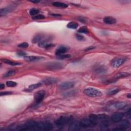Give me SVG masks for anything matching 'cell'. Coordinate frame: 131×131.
I'll return each instance as SVG.
<instances>
[{"mask_svg":"<svg viewBox=\"0 0 131 131\" xmlns=\"http://www.w3.org/2000/svg\"><path fill=\"white\" fill-rule=\"evenodd\" d=\"M83 93L85 95L91 97H100L102 95V93L99 90L93 88H88L84 89Z\"/></svg>","mask_w":131,"mask_h":131,"instance_id":"6da1fadb","label":"cell"},{"mask_svg":"<svg viewBox=\"0 0 131 131\" xmlns=\"http://www.w3.org/2000/svg\"><path fill=\"white\" fill-rule=\"evenodd\" d=\"M64 64L61 62H52L48 63L46 65V68L49 70H57L63 69Z\"/></svg>","mask_w":131,"mask_h":131,"instance_id":"7a4b0ae2","label":"cell"},{"mask_svg":"<svg viewBox=\"0 0 131 131\" xmlns=\"http://www.w3.org/2000/svg\"><path fill=\"white\" fill-rule=\"evenodd\" d=\"M126 58L121 57H117L114 58L111 62V65L112 67L114 68H117L120 67L124 63L126 62Z\"/></svg>","mask_w":131,"mask_h":131,"instance_id":"3957f363","label":"cell"},{"mask_svg":"<svg viewBox=\"0 0 131 131\" xmlns=\"http://www.w3.org/2000/svg\"><path fill=\"white\" fill-rule=\"evenodd\" d=\"M72 121V119L70 118V117H66V116H62L57 119L55 123L56 125L58 127L63 126L65 124H66L68 122H70Z\"/></svg>","mask_w":131,"mask_h":131,"instance_id":"277c9868","label":"cell"},{"mask_svg":"<svg viewBox=\"0 0 131 131\" xmlns=\"http://www.w3.org/2000/svg\"><path fill=\"white\" fill-rule=\"evenodd\" d=\"M46 95V92L44 90L39 91L36 92L34 94V101L36 104L40 103L44 99V97Z\"/></svg>","mask_w":131,"mask_h":131,"instance_id":"5b68a950","label":"cell"},{"mask_svg":"<svg viewBox=\"0 0 131 131\" xmlns=\"http://www.w3.org/2000/svg\"><path fill=\"white\" fill-rule=\"evenodd\" d=\"M75 82H67L62 83L60 85V88L61 90H67L74 87Z\"/></svg>","mask_w":131,"mask_h":131,"instance_id":"8992f818","label":"cell"},{"mask_svg":"<svg viewBox=\"0 0 131 131\" xmlns=\"http://www.w3.org/2000/svg\"><path fill=\"white\" fill-rule=\"evenodd\" d=\"M108 71V68L104 66H99L94 69L95 73L98 75H102L106 73Z\"/></svg>","mask_w":131,"mask_h":131,"instance_id":"52a82bcc","label":"cell"},{"mask_svg":"<svg viewBox=\"0 0 131 131\" xmlns=\"http://www.w3.org/2000/svg\"><path fill=\"white\" fill-rule=\"evenodd\" d=\"M119 124V127L118 129H115L114 130H123L128 129L130 127V122L128 120H123L122 121H120Z\"/></svg>","mask_w":131,"mask_h":131,"instance_id":"ba28073f","label":"cell"},{"mask_svg":"<svg viewBox=\"0 0 131 131\" xmlns=\"http://www.w3.org/2000/svg\"><path fill=\"white\" fill-rule=\"evenodd\" d=\"M81 128V127L80 125V122H77L76 121H71L70 123L69 130L71 131H78Z\"/></svg>","mask_w":131,"mask_h":131,"instance_id":"9c48e42d","label":"cell"},{"mask_svg":"<svg viewBox=\"0 0 131 131\" xmlns=\"http://www.w3.org/2000/svg\"><path fill=\"white\" fill-rule=\"evenodd\" d=\"M123 117V114L121 113H115L113 114L111 117V119L115 122H119L121 121L122 119V118Z\"/></svg>","mask_w":131,"mask_h":131,"instance_id":"30bf717a","label":"cell"},{"mask_svg":"<svg viewBox=\"0 0 131 131\" xmlns=\"http://www.w3.org/2000/svg\"><path fill=\"white\" fill-rule=\"evenodd\" d=\"M14 8L11 7V6H9V7H6L5 8H1L0 10V16H3L7 15L9 13H10L12 11L14 10Z\"/></svg>","mask_w":131,"mask_h":131,"instance_id":"8fae6325","label":"cell"},{"mask_svg":"<svg viewBox=\"0 0 131 131\" xmlns=\"http://www.w3.org/2000/svg\"><path fill=\"white\" fill-rule=\"evenodd\" d=\"M92 124V123L89 118H83L80 122V125L82 128H88L91 126Z\"/></svg>","mask_w":131,"mask_h":131,"instance_id":"7c38bea8","label":"cell"},{"mask_svg":"<svg viewBox=\"0 0 131 131\" xmlns=\"http://www.w3.org/2000/svg\"><path fill=\"white\" fill-rule=\"evenodd\" d=\"M58 80L56 78H46L44 80H43L42 82V84H54L57 82Z\"/></svg>","mask_w":131,"mask_h":131,"instance_id":"4fadbf2b","label":"cell"},{"mask_svg":"<svg viewBox=\"0 0 131 131\" xmlns=\"http://www.w3.org/2000/svg\"><path fill=\"white\" fill-rule=\"evenodd\" d=\"M127 105V103L124 102H117L115 103L112 106L113 108L118 109V110H121L125 108Z\"/></svg>","mask_w":131,"mask_h":131,"instance_id":"5bb4252c","label":"cell"},{"mask_svg":"<svg viewBox=\"0 0 131 131\" xmlns=\"http://www.w3.org/2000/svg\"><path fill=\"white\" fill-rule=\"evenodd\" d=\"M44 37V35L43 34H38L33 38L32 42L34 44L39 43L43 41Z\"/></svg>","mask_w":131,"mask_h":131,"instance_id":"9a60e30c","label":"cell"},{"mask_svg":"<svg viewBox=\"0 0 131 131\" xmlns=\"http://www.w3.org/2000/svg\"><path fill=\"white\" fill-rule=\"evenodd\" d=\"M103 22L106 24H114L116 23V19L112 16H106L103 18Z\"/></svg>","mask_w":131,"mask_h":131,"instance_id":"2e32d148","label":"cell"},{"mask_svg":"<svg viewBox=\"0 0 131 131\" xmlns=\"http://www.w3.org/2000/svg\"><path fill=\"white\" fill-rule=\"evenodd\" d=\"M38 46L41 48H50L54 46V45L52 44H49L46 41H42L41 42L38 43Z\"/></svg>","mask_w":131,"mask_h":131,"instance_id":"e0dca14e","label":"cell"},{"mask_svg":"<svg viewBox=\"0 0 131 131\" xmlns=\"http://www.w3.org/2000/svg\"><path fill=\"white\" fill-rule=\"evenodd\" d=\"M42 57H39V56H25L24 57V60L28 62H34L38 60H40L41 59H42Z\"/></svg>","mask_w":131,"mask_h":131,"instance_id":"ac0fdd59","label":"cell"},{"mask_svg":"<svg viewBox=\"0 0 131 131\" xmlns=\"http://www.w3.org/2000/svg\"><path fill=\"white\" fill-rule=\"evenodd\" d=\"M53 128V125L51 122H46L45 123H42V130L49 131L52 130Z\"/></svg>","mask_w":131,"mask_h":131,"instance_id":"d6986e66","label":"cell"},{"mask_svg":"<svg viewBox=\"0 0 131 131\" xmlns=\"http://www.w3.org/2000/svg\"><path fill=\"white\" fill-rule=\"evenodd\" d=\"M67 48L66 47L61 46L56 50L55 54L57 56H58L61 54H65L66 52H67Z\"/></svg>","mask_w":131,"mask_h":131,"instance_id":"ffe728a7","label":"cell"},{"mask_svg":"<svg viewBox=\"0 0 131 131\" xmlns=\"http://www.w3.org/2000/svg\"><path fill=\"white\" fill-rule=\"evenodd\" d=\"M130 75V74L128 72H122L118 73L117 74L115 77H114V80H117L119 79V78H122L124 77H128Z\"/></svg>","mask_w":131,"mask_h":131,"instance_id":"44dd1931","label":"cell"},{"mask_svg":"<svg viewBox=\"0 0 131 131\" xmlns=\"http://www.w3.org/2000/svg\"><path fill=\"white\" fill-rule=\"evenodd\" d=\"M89 119L91 122V123H92V124H96L98 121L97 115L96 114H90L89 116Z\"/></svg>","mask_w":131,"mask_h":131,"instance_id":"7402d4cb","label":"cell"},{"mask_svg":"<svg viewBox=\"0 0 131 131\" xmlns=\"http://www.w3.org/2000/svg\"><path fill=\"white\" fill-rule=\"evenodd\" d=\"M2 61L6 64L12 66H17V65H19L21 64V63H19L16 62L12 61H11L9 60H7V59H2Z\"/></svg>","mask_w":131,"mask_h":131,"instance_id":"603a6c76","label":"cell"},{"mask_svg":"<svg viewBox=\"0 0 131 131\" xmlns=\"http://www.w3.org/2000/svg\"><path fill=\"white\" fill-rule=\"evenodd\" d=\"M53 5L55 7H59V8H66L68 7V5L65 4L63 2H55L52 3Z\"/></svg>","mask_w":131,"mask_h":131,"instance_id":"cb8c5ba5","label":"cell"},{"mask_svg":"<svg viewBox=\"0 0 131 131\" xmlns=\"http://www.w3.org/2000/svg\"><path fill=\"white\" fill-rule=\"evenodd\" d=\"M109 126V122L108 121V120H102V121H101V122L100 123V127L102 130L108 128Z\"/></svg>","mask_w":131,"mask_h":131,"instance_id":"d4e9b609","label":"cell"},{"mask_svg":"<svg viewBox=\"0 0 131 131\" xmlns=\"http://www.w3.org/2000/svg\"><path fill=\"white\" fill-rule=\"evenodd\" d=\"M78 27V25L77 23L74 22H70L67 25V27L70 29H75Z\"/></svg>","mask_w":131,"mask_h":131,"instance_id":"484cf974","label":"cell"},{"mask_svg":"<svg viewBox=\"0 0 131 131\" xmlns=\"http://www.w3.org/2000/svg\"><path fill=\"white\" fill-rule=\"evenodd\" d=\"M42 85V82H39V83H35V84H31V85H30V86H29L28 89L30 91L33 90L34 89H36L39 87H40Z\"/></svg>","mask_w":131,"mask_h":131,"instance_id":"4316f807","label":"cell"},{"mask_svg":"<svg viewBox=\"0 0 131 131\" xmlns=\"http://www.w3.org/2000/svg\"><path fill=\"white\" fill-rule=\"evenodd\" d=\"M97 117H98V121L99 120H100V121L106 120H108V119H109V116L107 115L104 114L97 115Z\"/></svg>","mask_w":131,"mask_h":131,"instance_id":"83f0119b","label":"cell"},{"mask_svg":"<svg viewBox=\"0 0 131 131\" xmlns=\"http://www.w3.org/2000/svg\"><path fill=\"white\" fill-rule=\"evenodd\" d=\"M16 73V71L14 70H10L8 71H7V72H6L5 74L3 75V76L4 77H10L12 75H15V74Z\"/></svg>","mask_w":131,"mask_h":131,"instance_id":"f1b7e54d","label":"cell"},{"mask_svg":"<svg viewBox=\"0 0 131 131\" xmlns=\"http://www.w3.org/2000/svg\"><path fill=\"white\" fill-rule=\"evenodd\" d=\"M78 32L81 33H88L89 32V30L86 26H82V27H81L80 29L78 30Z\"/></svg>","mask_w":131,"mask_h":131,"instance_id":"f546056e","label":"cell"},{"mask_svg":"<svg viewBox=\"0 0 131 131\" xmlns=\"http://www.w3.org/2000/svg\"><path fill=\"white\" fill-rule=\"evenodd\" d=\"M39 12H40V11H39L37 9H35V8H32V9H30V10L29 11L30 15L33 16H34L36 15H37Z\"/></svg>","mask_w":131,"mask_h":131,"instance_id":"4dcf8cb0","label":"cell"},{"mask_svg":"<svg viewBox=\"0 0 131 131\" xmlns=\"http://www.w3.org/2000/svg\"><path fill=\"white\" fill-rule=\"evenodd\" d=\"M75 94H76L75 91H68L67 92L64 93V95L65 97H69L73 96Z\"/></svg>","mask_w":131,"mask_h":131,"instance_id":"1f68e13d","label":"cell"},{"mask_svg":"<svg viewBox=\"0 0 131 131\" xmlns=\"http://www.w3.org/2000/svg\"><path fill=\"white\" fill-rule=\"evenodd\" d=\"M119 91V90L118 89H113L109 91L108 92V94L109 95H114L116 94Z\"/></svg>","mask_w":131,"mask_h":131,"instance_id":"d6a6232c","label":"cell"},{"mask_svg":"<svg viewBox=\"0 0 131 131\" xmlns=\"http://www.w3.org/2000/svg\"><path fill=\"white\" fill-rule=\"evenodd\" d=\"M6 85H7V86H8V87H15L17 86V83L15 82L8 81L6 82Z\"/></svg>","mask_w":131,"mask_h":131,"instance_id":"836d02e7","label":"cell"},{"mask_svg":"<svg viewBox=\"0 0 131 131\" xmlns=\"http://www.w3.org/2000/svg\"><path fill=\"white\" fill-rule=\"evenodd\" d=\"M71 57V55L68 54H61L60 55L57 56V58L58 59H60V60H64V59H67Z\"/></svg>","mask_w":131,"mask_h":131,"instance_id":"e575fe53","label":"cell"},{"mask_svg":"<svg viewBox=\"0 0 131 131\" xmlns=\"http://www.w3.org/2000/svg\"><path fill=\"white\" fill-rule=\"evenodd\" d=\"M29 45L26 42L24 43H22L18 45V47L19 48H27L28 47Z\"/></svg>","mask_w":131,"mask_h":131,"instance_id":"d590c367","label":"cell"},{"mask_svg":"<svg viewBox=\"0 0 131 131\" xmlns=\"http://www.w3.org/2000/svg\"><path fill=\"white\" fill-rule=\"evenodd\" d=\"M45 18V16L42 15H36L32 17L33 19H44Z\"/></svg>","mask_w":131,"mask_h":131,"instance_id":"8d00e7d4","label":"cell"},{"mask_svg":"<svg viewBox=\"0 0 131 131\" xmlns=\"http://www.w3.org/2000/svg\"><path fill=\"white\" fill-rule=\"evenodd\" d=\"M12 94V92H8V91H5V92H2L0 93V96H5V95H11Z\"/></svg>","mask_w":131,"mask_h":131,"instance_id":"74e56055","label":"cell"},{"mask_svg":"<svg viewBox=\"0 0 131 131\" xmlns=\"http://www.w3.org/2000/svg\"><path fill=\"white\" fill-rule=\"evenodd\" d=\"M76 37L77 38V40H78V41H82L84 39L83 36H82V35L80 34H76Z\"/></svg>","mask_w":131,"mask_h":131,"instance_id":"f35d334b","label":"cell"},{"mask_svg":"<svg viewBox=\"0 0 131 131\" xmlns=\"http://www.w3.org/2000/svg\"><path fill=\"white\" fill-rule=\"evenodd\" d=\"M17 54L19 56H25L26 54V53L25 52H23V51H19V52H18L17 53Z\"/></svg>","mask_w":131,"mask_h":131,"instance_id":"ab89813d","label":"cell"},{"mask_svg":"<svg viewBox=\"0 0 131 131\" xmlns=\"http://www.w3.org/2000/svg\"><path fill=\"white\" fill-rule=\"evenodd\" d=\"M5 88V85L4 84H3V83H1L0 84V89L2 90V89H3Z\"/></svg>","mask_w":131,"mask_h":131,"instance_id":"60d3db41","label":"cell"},{"mask_svg":"<svg viewBox=\"0 0 131 131\" xmlns=\"http://www.w3.org/2000/svg\"><path fill=\"white\" fill-rule=\"evenodd\" d=\"M95 47H89V48H88L86 49V51H88V50H93V49H95Z\"/></svg>","mask_w":131,"mask_h":131,"instance_id":"b9f144b4","label":"cell"},{"mask_svg":"<svg viewBox=\"0 0 131 131\" xmlns=\"http://www.w3.org/2000/svg\"><path fill=\"white\" fill-rule=\"evenodd\" d=\"M32 3H38L39 2H40V1H31Z\"/></svg>","mask_w":131,"mask_h":131,"instance_id":"7bdbcfd3","label":"cell"},{"mask_svg":"<svg viewBox=\"0 0 131 131\" xmlns=\"http://www.w3.org/2000/svg\"><path fill=\"white\" fill-rule=\"evenodd\" d=\"M51 16H61V15H55V14H51Z\"/></svg>","mask_w":131,"mask_h":131,"instance_id":"ee69618b","label":"cell"},{"mask_svg":"<svg viewBox=\"0 0 131 131\" xmlns=\"http://www.w3.org/2000/svg\"><path fill=\"white\" fill-rule=\"evenodd\" d=\"M127 96H128L129 98H131V94H129V95H128Z\"/></svg>","mask_w":131,"mask_h":131,"instance_id":"f6af8a7d","label":"cell"}]
</instances>
